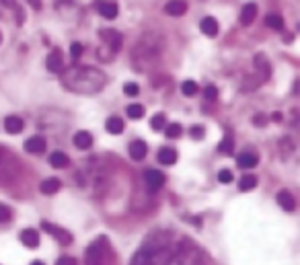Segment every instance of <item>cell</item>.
Wrapping results in <instances>:
<instances>
[{"label": "cell", "mask_w": 300, "mask_h": 265, "mask_svg": "<svg viewBox=\"0 0 300 265\" xmlns=\"http://www.w3.org/2000/svg\"><path fill=\"white\" fill-rule=\"evenodd\" d=\"M60 80L66 91L78 95H95L107 85V76L93 66H74L70 70H62Z\"/></svg>", "instance_id": "cell-1"}, {"label": "cell", "mask_w": 300, "mask_h": 265, "mask_svg": "<svg viewBox=\"0 0 300 265\" xmlns=\"http://www.w3.org/2000/svg\"><path fill=\"white\" fill-rule=\"evenodd\" d=\"M162 52V39L154 33H144L138 41V46L134 48L132 58L134 64H138L140 68H144L146 64H152Z\"/></svg>", "instance_id": "cell-2"}, {"label": "cell", "mask_w": 300, "mask_h": 265, "mask_svg": "<svg viewBox=\"0 0 300 265\" xmlns=\"http://www.w3.org/2000/svg\"><path fill=\"white\" fill-rule=\"evenodd\" d=\"M171 251L165 243H148L130 261V265H167Z\"/></svg>", "instance_id": "cell-3"}, {"label": "cell", "mask_w": 300, "mask_h": 265, "mask_svg": "<svg viewBox=\"0 0 300 265\" xmlns=\"http://www.w3.org/2000/svg\"><path fill=\"white\" fill-rule=\"evenodd\" d=\"M111 255V247H109V239L107 236H97L85 253V263L87 265H105L107 257Z\"/></svg>", "instance_id": "cell-4"}, {"label": "cell", "mask_w": 300, "mask_h": 265, "mask_svg": "<svg viewBox=\"0 0 300 265\" xmlns=\"http://www.w3.org/2000/svg\"><path fill=\"white\" fill-rule=\"evenodd\" d=\"M42 228H44L48 234H51L53 239H56L60 245H64V247L72 243V234L68 232V230H64L62 226H58V224H51V222L44 220V222H42Z\"/></svg>", "instance_id": "cell-5"}, {"label": "cell", "mask_w": 300, "mask_h": 265, "mask_svg": "<svg viewBox=\"0 0 300 265\" xmlns=\"http://www.w3.org/2000/svg\"><path fill=\"white\" fill-rule=\"evenodd\" d=\"M101 39H103V44L107 46V50H109V53H117L119 50H121V35H119V31H115V29H101Z\"/></svg>", "instance_id": "cell-6"}, {"label": "cell", "mask_w": 300, "mask_h": 265, "mask_svg": "<svg viewBox=\"0 0 300 265\" xmlns=\"http://www.w3.org/2000/svg\"><path fill=\"white\" fill-rule=\"evenodd\" d=\"M144 183H146L148 191H158L162 185H165V175H162L158 169H146L144 171Z\"/></svg>", "instance_id": "cell-7"}, {"label": "cell", "mask_w": 300, "mask_h": 265, "mask_svg": "<svg viewBox=\"0 0 300 265\" xmlns=\"http://www.w3.org/2000/svg\"><path fill=\"white\" fill-rule=\"evenodd\" d=\"M95 6H97L99 15L109 19V21H113L117 17V12H119V6H117V2H113V0H97Z\"/></svg>", "instance_id": "cell-8"}, {"label": "cell", "mask_w": 300, "mask_h": 265, "mask_svg": "<svg viewBox=\"0 0 300 265\" xmlns=\"http://www.w3.org/2000/svg\"><path fill=\"white\" fill-rule=\"evenodd\" d=\"M46 66H48L50 72H56V74H60L64 70V55H62L60 48H53L51 50V53L48 55V60H46Z\"/></svg>", "instance_id": "cell-9"}, {"label": "cell", "mask_w": 300, "mask_h": 265, "mask_svg": "<svg viewBox=\"0 0 300 265\" xmlns=\"http://www.w3.org/2000/svg\"><path fill=\"white\" fill-rule=\"evenodd\" d=\"M46 138L44 136H31L25 140V150L29 152V155H42V152H46Z\"/></svg>", "instance_id": "cell-10"}, {"label": "cell", "mask_w": 300, "mask_h": 265, "mask_svg": "<svg viewBox=\"0 0 300 265\" xmlns=\"http://www.w3.org/2000/svg\"><path fill=\"white\" fill-rule=\"evenodd\" d=\"M276 202H278V206L282 208V210H286V212H294L296 210V200H294V195L290 193V191H280L278 195H276Z\"/></svg>", "instance_id": "cell-11"}, {"label": "cell", "mask_w": 300, "mask_h": 265, "mask_svg": "<svg viewBox=\"0 0 300 265\" xmlns=\"http://www.w3.org/2000/svg\"><path fill=\"white\" fill-rule=\"evenodd\" d=\"M255 68H257L259 78H261L263 82L271 76V66H269V62H267V58H265L263 53H257L255 55Z\"/></svg>", "instance_id": "cell-12"}, {"label": "cell", "mask_w": 300, "mask_h": 265, "mask_svg": "<svg viewBox=\"0 0 300 265\" xmlns=\"http://www.w3.org/2000/svg\"><path fill=\"white\" fill-rule=\"evenodd\" d=\"M200 29L203 35H208V37H216L218 31H220V25H218V21L214 17H203L201 23H200Z\"/></svg>", "instance_id": "cell-13"}, {"label": "cell", "mask_w": 300, "mask_h": 265, "mask_svg": "<svg viewBox=\"0 0 300 265\" xmlns=\"http://www.w3.org/2000/svg\"><path fill=\"white\" fill-rule=\"evenodd\" d=\"M165 12L171 17H181L187 12V2L185 0H169V2L165 4Z\"/></svg>", "instance_id": "cell-14"}, {"label": "cell", "mask_w": 300, "mask_h": 265, "mask_svg": "<svg viewBox=\"0 0 300 265\" xmlns=\"http://www.w3.org/2000/svg\"><path fill=\"white\" fill-rule=\"evenodd\" d=\"M237 162H239L241 169H253V166H257V162H259V157H257V152L245 150V152H241V155H239Z\"/></svg>", "instance_id": "cell-15"}, {"label": "cell", "mask_w": 300, "mask_h": 265, "mask_svg": "<svg viewBox=\"0 0 300 265\" xmlns=\"http://www.w3.org/2000/svg\"><path fill=\"white\" fill-rule=\"evenodd\" d=\"M257 17V4L255 2H247L241 10V25L243 27H249Z\"/></svg>", "instance_id": "cell-16"}, {"label": "cell", "mask_w": 300, "mask_h": 265, "mask_svg": "<svg viewBox=\"0 0 300 265\" xmlns=\"http://www.w3.org/2000/svg\"><path fill=\"white\" fill-rule=\"evenodd\" d=\"M146 155H148V144L144 140H134L130 144V157L134 160H142Z\"/></svg>", "instance_id": "cell-17"}, {"label": "cell", "mask_w": 300, "mask_h": 265, "mask_svg": "<svg viewBox=\"0 0 300 265\" xmlns=\"http://www.w3.org/2000/svg\"><path fill=\"white\" fill-rule=\"evenodd\" d=\"M21 243H23L27 249H35V247L39 245V234H37V230H33V228L21 230Z\"/></svg>", "instance_id": "cell-18"}, {"label": "cell", "mask_w": 300, "mask_h": 265, "mask_svg": "<svg viewBox=\"0 0 300 265\" xmlns=\"http://www.w3.org/2000/svg\"><path fill=\"white\" fill-rule=\"evenodd\" d=\"M60 187H62V181L56 179V177L46 179V181H42V185H39V189H42L44 195H53V193H58Z\"/></svg>", "instance_id": "cell-19"}, {"label": "cell", "mask_w": 300, "mask_h": 265, "mask_svg": "<svg viewBox=\"0 0 300 265\" xmlns=\"http://www.w3.org/2000/svg\"><path fill=\"white\" fill-rule=\"evenodd\" d=\"M23 128H25V123H23V119L17 117V115H8V117L4 119V130H6L8 134H21Z\"/></svg>", "instance_id": "cell-20"}, {"label": "cell", "mask_w": 300, "mask_h": 265, "mask_svg": "<svg viewBox=\"0 0 300 265\" xmlns=\"http://www.w3.org/2000/svg\"><path fill=\"white\" fill-rule=\"evenodd\" d=\"M74 146L76 148H80V150H87V148H91L93 146V136L89 134V132H76L74 134Z\"/></svg>", "instance_id": "cell-21"}, {"label": "cell", "mask_w": 300, "mask_h": 265, "mask_svg": "<svg viewBox=\"0 0 300 265\" xmlns=\"http://www.w3.org/2000/svg\"><path fill=\"white\" fill-rule=\"evenodd\" d=\"M158 162H160V164H175V162H177V150H175V148H169V146L160 148V150H158Z\"/></svg>", "instance_id": "cell-22"}, {"label": "cell", "mask_w": 300, "mask_h": 265, "mask_svg": "<svg viewBox=\"0 0 300 265\" xmlns=\"http://www.w3.org/2000/svg\"><path fill=\"white\" fill-rule=\"evenodd\" d=\"M124 128H126V125H124V119H121V117H109L107 121H105V130L109 132V134H113V136H117V134H121V132H124Z\"/></svg>", "instance_id": "cell-23"}, {"label": "cell", "mask_w": 300, "mask_h": 265, "mask_svg": "<svg viewBox=\"0 0 300 265\" xmlns=\"http://www.w3.org/2000/svg\"><path fill=\"white\" fill-rule=\"evenodd\" d=\"M50 164L56 166V169H66V166L70 164V160H68V157L64 152H53V155H50Z\"/></svg>", "instance_id": "cell-24"}, {"label": "cell", "mask_w": 300, "mask_h": 265, "mask_svg": "<svg viewBox=\"0 0 300 265\" xmlns=\"http://www.w3.org/2000/svg\"><path fill=\"white\" fill-rule=\"evenodd\" d=\"M218 152H222V155H226V157L235 155V138L233 136H226L224 140L218 144Z\"/></svg>", "instance_id": "cell-25"}, {"label": "cell", "mask_w": 300, "mask_h": 265, "mask_svg": "<svg viewBox=\"0 0 300 265\" xmlns=\"http://www.w3.org/2000/svg\"><path fill=\"white\" fill-rule=\"evenodd\" d=\"M265 25L269 27V29H276V31H282L284 29V19L280 15H276V12H271V15L265 17Z\"/></svg>", "instance_id": "cell-26"}, {"label": "cell", "mask_w": 300, "mask_h": 265, "mask_svg": "<svg viewBox=\"0 0 300 265\" xmlns=\"http://www.w3.org/2000/svg\"><path fill=\"white\" fill-rule=\"evenodd\" d=\"M255 187H257V177L255 175H245L239 181V189L241 191H253Z\"/></svg>", "instance_id": "cell-27"}, {"label": "cell", "mask_w": 300, "mask_h": 265, "mask_svg": "<svg viewBox=\"0 0 300 265\" xmlns=\"http://www.w3.org/2000/svg\"><path fill=\"white\" fill-rule=\"evenodd\" d=\"M128 117H130V119H140V117H144V105H140V103L128 105Z\"/></svg>", "instance_id": "cell-28"}, {"label": "cell", "mask_w": 300, "mask_h": 265, "mask_svg": "<svg viewBox=\"0 0 300 265\" xmlns=\"http://www.w3.org/2000/svg\"><path fill=\"white\" fill-rule=\"evenodd\" d=\"M198 82H194V80H185L183 85H181V93L185 95V97H194V95H198Z\"/></svg>", "instance_id": "cell-29"}, {"label": "cell", "mask_w": 300, "mask_h": 265, "mask_svg": "<svg viewBox=\"0 0 300 265\" xmlns=\"http://www.w3.org/2000/svg\"><path fill=\"white\" fill-rule=\"evenodd\" d=\"M165 134H167V138H179V136L183 134L181 123H177V121L169 123V125H167V130H165Z\"/></svg>", "instance_id": "cell-30"}, {"label": "cell", "mask_w": 300, "mask_h": 265, "mask_svg": "<svg viewBox=\"0 0 300 265\" xmlns=\"http://www.w3.org/2000/svg\"><path fill=\"white\" fill-rule=\"evenodd\" d=\"M150 128H152L154 132H160L162 128H165V115H162V113L152 115V119H150Z\"/></svg>", "instance_id": "cell-31"}, {"label": "cell", "mask_w": 300, "mask_h": 265, "mask_svg": "<svg viewBox=\"0 0 300 265\" xmlns=\"http://www.w3.org/2000/svg\"><path fill=\"white\" fill-rule=\"evenodd\" d=\"M124 93L128 97H136V95L140 93V87L136 85V82H126V85H124Z\"/></svg>", "instance_id": "cell-32"}, {"label": "cell", "mask_w": 300, "mask_h": 265, "mask_svg": "<svg viewBox=\"0 0 300 265\" xmlns=\"http://www.w3.org/2000/svg\"><path fill=\"white\" fill-rule=\"evenodd\" d=\"M203 97H206L210 103L216 101V99H218V89H216V87H206V89H203Z\"/></svg>", "instance_id": "cell-33"}, {"label": "cell", "mask_w": 300, "mask_h": 265, "mask_svg": "<svg viewBox=\"0 0 300 265\" xmlns=\"http://www.w3.org/2000/svg\"><path fill=\"white\" fill-rule=\"evenodd\" d=\"M10 216H12L10 208H8V206H4V204H0V222H8V220H10Z\"/></svg>", "instance_id": "cell-34"}, {"label": "cell", "mask_w": 300, "mask_h": 265, "mask_svg": "<svg viewBox=\"0 0 300 265\" xmlns=\"http://www.w3.org/2000/svg\"><path fill=\"white\" fill-rule=\"evenodd\" d=\"M233 179L235 177H233V173H230L228 169H222L220 173H218V181H220V183H230Z\"/></svg>", "instance_id": "cell-35"}, {"label": "cell", "mask_w": 300, "mask_h": 265, "mask_svg": "<svg viewBox=\"0 0 300 265\" xmlns=\"http://www.w3.org/2000/svg\"><path fill=\"white\" fill-rule=\"evenodd\" d=\"M70 55H72V58H74V60H78V58H80V55H83V46H80V44H78V41H74V44L70 46Z\"/></svg>", "instance_id": "cell-36"}, {"label": "cell", "mask_w": 300, "mask_h": 265, "mask_svg": "<svg viewBox=\"0 0 300 265\" xmlns=\"http://www.w3.org/2000/svg\"><path fill=\"white\" fill-rule=\"evenodd\" d=\"M267 119H269V117H267L265 113H257V115L253 117V123L257 125V128H263V125L267 123Z\"/></svg>", "instance_id": "cell-37"}, {"label": "cell", "mask_w": 300, "mask_h": 265, "mask_svg": "<svg viewBox=\"0 0 300 265\" xmlns=\"http://www.w3.org/2000/svg\"><path fill=\"white\" fill-rule=\"evenodd\" d=\"M189 134H192V138H196V140H201L203 134H206V132H203L201 125H194V128L189 130Z\"/></svg>", "instance_id": "cell-38"}, {"label": "cell", "mask_w": 300, "mask_h": 265, "mask_svg": "<svg viewBox=\"0 0 300 265\" xmlns=\"http://www.w3.org/2000/svg\"><path fill=\"white\" fill-rule=\"evenodd\" d=\"M56 265H76V259H72V257H60L56 261Z\"/></svg>", "instance_id": "cell-39"}, {"label": "cell", "mask_w": 300, "mask_h": 265, "mask_svg": "<svg viewBox=\"0 0 300 265\" xmlns=\"http://www.w3.org/2000/svg\"><path fill=\"white\" fill-rule=\"evenodd\" d=\"M27 2H29V4H31L33 8H37V10L42 8V0H27Z\"/></svg>", "instance_id": "cell-40"}, {"label": "cell", "mask_w": 300, "mask_h": 265, "mask_svg": "<svg viewBox=\"0 0 300 265\" xmlns=\"http://www.w3.org/2000/svg\"><path fill=\"white\" fill-rule=\"evenodd\" d=\"M271 119H274V121H280V119H282V113H274V115H271Z\"/></svg>", "instance_id": "cell-41"}, {"label": "cell", "mask_w": 300, "mask_h": 265, "mask_svg": "<svg viewBox=\"0 0 300 265\" xmlns=\"http://www.w3.org/2000/svg\"><path fill=\"white\" fill-rule=\"evenodd\" d=\"M31 265H46V263H44V261H33Z\"/></svg>", "instance_id": "cell-42"}, {"label": "cell", "mask_w": 300, "mask_h": 265, "mask_svg": "<svg viewBox=\"0 0 300 265\" xmlns=\"http://www.w3.org/2000/svg\"><path fill=\"white\" fill-rule=\"evenodd\" d=\"M0 160H2V148H0Z\"/></svg>", "instance_id": "cell-43"}, {"label": "cell", "mask_w": 300, "mask_h": 265, "mask_svg": "<svg viewBox=\"0 0 300 265\" xmlns=\"http://www.w3.org/2000/svg\"><path fill=\"white\" fill-rule=\"evenodd\" d=\"M0 4H4V0H0Z\"/></svg>", "instance_id": "cell-44"}, {"label": "cell", "mask_w": 300, "mask_h": 265, "mask_svg": "<svg viewBox=\"0 0 300 265\" xmlns=\"http://www.w3.org/2000/svg\"><path fill=\"white\" fill-rule=\"evenodd\" d=\"M0 41H2V35H0Z\"/></svg>", "instance_id": "cell-45"}]
</instances>
